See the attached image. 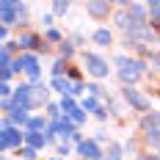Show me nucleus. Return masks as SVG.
Listing matches in <instances>:
<instances>
[{
  "label": "nucleus",
  "mask_w": 160,
  "mask_h": 160,
  "mask_svg": "<svg viewBox=\"0 0 160 160\" xmlns=\"http://www.w3.org/2000/svg\"><path fill=\"white\" fill-rule=\"evenodd\" d=\"M141 130H144V138H146V144L158 146V144H160V111H152V113H146L144 119H141Z\"/></svg>",
  "instance_id": "nucleus-1"
},
{
  "label": "nucleus",
  "mask_w": 160,
  "mask_h": 160,
  "mask_svg": "<svg viewBox=\"0 0 160 160\" xmlns=\"http://www.w3.org/2000/svg\"><path fill=\"white\" fill-rule=\"evenodd\" d=\"M22 141H25V132H19V127H14L8 119H3V152L19 149Z\"/></svg>",
  "instance_id": "nucleus-2"
},
{
  "label": "nucleus",
  "mask_w": 160,
  "mask_h": 160,
  "mask_svg": "<svg viewBox=\"0 0 160 160\" xmlns=\"http://www.w3.org/2000/svg\"><path fill=\"white\" fill-rule=\"evenodd\" d=\"M86 69H88V75H94L97 80L108 78V72H111V66H108V61H102L97 52H86Z\"/></svg>",
  "instance_id": "nucleus-3"
},
{
  "label": "nucleus",
  "mask_w": 160,
  "mask_h": 160,
  "mask_svg": "<svg viewBox=\"0 0 160 160\" xmlns=\"http://www.w3.org/2000/svg\"><path fill=\"white\" fill-rule=\"evenodd\" d=\"M122 97L127 99V105L132 108V111H141V113H146L149 111V99H146L138 88H132V86H124V91H122Z\"/></svg>",
  "instance_id": "nucleus-4"
},
{
  "label": "nucleus",
  "mask_w": 160,
  "mask_h": 160,
  "mask_svg": "<svg viewBox=\"0 0 160 160\" xmlns=\"http://www.w3.org/2000/svg\"><path fill=\"white\" fill-rule=\"evenodd\" d=\"M78 152H80V158H86V160H102L105 158V152L99 149V141L97 138H83L78 144Z\"/></svg>",
  "instance_id": "nucleus-5"
},
{
  "label": "nucleus",
  "mask_w": 160,
  "mask_h": 160,
  "mask_svg": "<svg viewBox=\"0 0 160 160\" xmlns=\"http://www.w3.org/2000/svg\"><path fill=\"white\" fill-rule=\"evenodd\" d=\"M86 11L94 19H108L111 14V0H86Z\"/></svg>",
  "instance_id": "nucleus-6"
},
{
  "label": "nucleus",
  "mask_w": 160,
  "mask_h": 160,
  "mask_svg": "<svg viewBox=\"0 0 160 160\" xmlns=\"http://www.w3.org/2000/svg\"><path fill=\"white\" fill-rule=\"evenodd\" d=\"M144 75V61H132V64H127L124 69H119V78H122V83H135V80Z\"/></svg>",
  "instance_id": "nucleus-7"
},
{
  "label": "nucleus",
  "mask_w": 160,
  "mask_h": 160,
  "mask_svg": "<svg viewBox=\"0 0 160 160\" xmlns=\"http://www.w3.org/2000/svg\"><path fill=\"white\" fill-rule=\"evenodd\" d=\"M14 105H17V108H28V111H33L31 86H28V83H22V86H17V88H14Z\"/></svg>",
  "instance_id": "nucleus-8"
},
{
  "label": "nucleus",
  "mask_w": 160,
  "mask_h": 160,
  "mask_svg": "<svg viewBox=\"0 0 160 160\" xmlns=\"http://www.w3.org/2000/svg\"><path fill=\"white\" fill-rule=\"evenodd\" d=\"M6 119H8L14 127H28V122H31V116H28V108H17V105H14V111L8 113Z\"/></svg>",
  "instance_id": "nucleus-9"
},
{
  "label": "nucleus",
  "mask_w": 160,
  "mask_h": 160,
  "mask_svg": "<svg viewBox=\"0 0 160 160\" xmlns=\"http://www.w3.org/2000/svg\"><path fill=\"white\" fill-rule=\"evenodd\" d=\"M31 99H33V108H39V105H47V86H42V83H33V86H31Z\"/></svg>",
  "instance_id": "nucleus-10"
},
{
  "label": "nucleus",
  "mask_w": 160,
  "mask_h": 160,
  "mask_svg": "<svg viewBox=\"0 0 160 160\" xmlns=\"http://www.w3.org/2000/svg\"><path fill=\"white\" fill-rule=\"evenodd\" d=\"M25 144L33 146V149H44V144H47V135L33 132V130H25Z\"/></svg>",
  "instance_id": "nucleus-11"
},
{
  "label": "nucleus",
  "mask_w": 160,
  "mask_h": 160,
  "mask_svg": "<svg viewBox=\"0 0 160 160\" xmlns=\"http://www.w3.org/2000/svg\"><path fill=\"white\" fill-rule=\"evenodd\" d=\"M91 39H94V44H97V47H108V44L113 42V33L108 31V28H97Z\"/></svg>",
  "instance_id": "nucleus-12"
},
{
  "label": "nucleus",
  "mask_w": 160,
  "mask_h": 160,
  "mask_svg": "<svg viewBox=\"0 0 160 160\" xmlns=\"http://www.w3.org/2000/svg\"><path fill=\"white\" fill-rule=\"evenodd\" d=\"M130 17H132V19H138V22H146V19H149V14H146V8L144 6H141V3H130Z\"/></svg>",
  "instance_id": "nucleus-13"
},
{
  "label": "nucleus",
  "mask_w": 160,
  "mask_h": 160,
  "mask_svg": "<svg viewBox=\"0 0 160 160\" xmlns=\"http://www.w3.org/2000/svg\"><path fill=\"white\" fill-rule=\"evenodd\" d=\"M25 130L44 132V130H47V119H44V116H31V122H28V127H25Z\"/></svg>",
  "instance_id": "nucleus-14"
},
{
  "label": "nucleus",
  "mask_w": 160,
  "mask_h": 160,
  "mask_svg": "<svg viewBox=\"0 0 160 160\" xmlns=\"http://www.w3.org/2000/svg\"><path fill=\"white\" fill-rule=\"evenodd\" d=\"M17 42H19V47H22V50H25V47H33V50H36V44H39L42 39H39V36H33V33H19V39H17Z\"/></svg>",
  "instance_id": "nucleus-15"
},
{
  "label": "nucleus",
  "mask_w": 160,
  "mask_h": 160,
  "mask_svg": "<svg viewBox=\"0 0 160 160\" xmlns=\"http://www.w3.org/2000/svg\"><path fill=\"white\" fill-rule=\"evenodd\" d=\"M102 160H122V146L113 144V141H108V152H105Z\"/></svg>",
  "instance_id": "nucleus-16"
},
{
  "label": "nucleus",
  "mask_w": 160,
  "mask_h": 160,
  "mask_svg": "<svg viewBox=\"0 0 160 160\" xmlns=\"http://www.w3.org/2000/svg\"><path fill=\"white\" fill-rule=\"evenodd\" d=\"M3 25H17V8L14 6H3Z\"/></svg>",
  "instance_id": "nucleus-17"
},
{
  "label": "nucleus",
  "mask_w": 160,
  "mask_h": 160,
  "mask_svg": "<svg viewBox=\"0 0 160 160\" xmlns=\"http://www.w3.org/2000/svg\"><path fill=\"white\" fill-rule=\"evenodd\" d=\"M69 86H72V80H66V78H52V88H55L58 94H69Z\"/></svg>",
  "instance_id": "nucleus-18"
},
{
  "label": "nucleus",
  "mask_w": 160,
  "mask_h": 160,
  "mask_svg": "<svg viewBox=\"0 0 160 160\" xmlns=\"http://www.w3.org/2000/svg\"><path fill=\"white\" fill-rule=\"evenodd\" d=\"M66 11H69V0H52V14L64 17Z\"/></svg>",
  "instance_id": "nucleus-19"
},
{
  "label": "nucleus",
  "mask_w": 160,
  "mask_h": 160,
  "mask_svg": "<svg viewBox=\"0 0 160 160\" xmlns=\"http://www.w3.org/2000/svg\"><path fill=\"white\" fill-rule=\"evenodd\" d=\"M83 111H94V113H99V111H102V108H99V102L94 99V94L83 99Z\"/></svg>",
  "instance_id": "nucleus-20"
},
{
  "label": "nucleus",
  "mask_w": 160,
  "mask_h": 160,
  "mask_svg": "<svg viewBox=\"0 0 160 160\" xmlns=\"http://www.w3.org/2000/svg\"><path fill=\"white\" fill-rule=\"evenodd\" d=\"M17 155H19L22 160H36V149H33V146H19Z\"/></svg>",
  "instance_id": "nucleus-21"
},
{
  "label": "nucleus",
  "mask_w": 160,
  "mask_h": 160,
  "mask_svg": "<svg viewBox=\"0 0 160 160\" xmlns=\"http://www.w3.org/2000/svg\"><path fill=\"white\" fill-rule=\"evenodd\" d=\"M58 52H61V58H72L75 55V44H69V42H61V47H58Z\"/></svg>",
  "instance_id": "nucleus-22"
},
{
  "label": "nucleus",
  "mask_w": 160,
  "mask_h": 160,
  "mask_svg": "<svg viewBox=\"0 0 160 160\" xmlns=\"http://www.w3.org/2000/svg\"><path fill=\"white\" fill-rule=\"evenodd\" d=\"M66 58H61V61H55V64H52V78H61V75H64L66 72Z\"/></svg>",
  "instance_id": "nucleus-23"
},
{
  "label": "nucleus",
  "mask_w": 160,
  "mask_h": 160,
  "mask_svg": "<svg viewBox=\"0 0 160 160\" xmlns=\"http://www.w3.org/2000/svg\"><path fill=\"white\" fill-rule=\"evenodd\" d=\"M69 119L75 122V127H80V124H86V113H83V108H78L75 113H69Z\"/></svg>",
  "instance_id": "nucleus-24"
},
{
  "label": "nucleus",
  "mask_w": 160,
  "mask_h": 160,
  "mask_svg": "<svg viewBox=\"0 0 160 160\" xmlns=\"http://www.w3.org/2000/svg\"><path fill=\"white\" fill-rule=\"evenodd\" d=\"M149 19H152V28H160V6L149 8Z\"/></svg>",
  "instance_id": "nucleus-25"
},
{
  "label": "nucleus",
  "mask_w": 160,
  "mask_h": 160,
  "mask_svg": "<svg viewBox=\"0 0 160 160\" xmlns=\"http://www.w3.org/2000/svg\"><path fill=\"white\" fill-rule=\"evenodd\" d=\"M44 39H47V42H64V36L55 31V28H47V36H44Z\"/></svg>",
  "instance_id": "nucleus-26"
},
{
  "label": "nucleus",
  "mask_w": 160,
  "mask_h": 160,
  "mask_svg": "<svg viewBox=\"0 0 160 160\" xmlns=\"http://www.w3.org/2000/svg\"><path fill=\"white\" fill-rule=\"evenodd\" d=\"M83 91H86V86H83V83H72V86H69V97H80Z\"/></svg>",
  "instance_id": "nucleus-27"
},
{
  "label": "nucleus",
  "mask_w": 160,
  "mask_h": 160,
  "mask_svg": "<svg viewBox=\"0 0 160 160\" xmlns=\"http://www.w3.org/2000/svg\"><path fill=\"white\" fill-rule=\"evenodd\" d=\"M86 88H88L94 97H102V86H99V83H91V86H86Z\"/></svg>",
  "instance_id": "nucleus-28"
},
{
  "label": "nucleus",
  "mask_w": 160,
  "mask_h": 160,
  "mask_svg": "<svg viewBox=\"0 0 160 160\" xmlns=\"http://www.w3.org/2000/svg\"><path fill=\"white\" fill-rule=\"evenodd\" d=\"M69 152H72V146H69V144H61V146H58V152H55V155H61V158H66Z\"/></svg>",
  "instance_id": "nucleus-29"
},
{
  "label": "nucleus",
  "mask_w": 160,
  "mask_h": 160,
  "mask_svg": "<svg viewBox=\"0 0 160 160\" xmlns=\"http://www.w3.org/2000/svg\"><path fill=\"white\" fill-rule=\"evenodd\" d=\"M0 94H3V97H11V86H8V83H0Z\"/></svg>",
  "instance_id": "nucleus-30"
},
{
  "label": "nucleus",
  "mask_w": 160,
  "mask_h": 160,
  "mask_svg": "<svg viewBox=\"0 0 160 160\" xmlns=\"http://www.w3.org/2000/svg\"><path fill=\"white\" fill-rule=\"evenodd\" d=\"M3 6H14V8H22V0H3Z\"/></svg>",
  "instance_id": "nucleus-31"
},
{
  "label": "nucleus",
  "mask_w": 160,
  "mask_h": 160,
  "mask_svg": "<svg viewBox=\"0 0 160 160\" xmlns=\"http://www.w3.org/2000/svg\"><path fill=\"white\" fill-rule=\"evenodd\" d=\"M42 25L50 28V25H52V14H44V17H42Z\"/></svg>",
  "instance_id": "nucleus-32"
},
{
  "label": "nucleus",
  "mask_w": 160,
  "mask_h": 160,
  "mask_svg": "<svg viewBox=\"0 0 160 160\" xmlns=\"http://www.w3.org/2000/svg\"><path fill=\"white\" fill-rule=\"evenodd\" d=\"M0 39H3V42H8V25H3V28H0Z\"/></svg>",
  "instance_id": "nucleus-33"
},
{
  "label": "nucleus",
  "mask_w": 160,
  "mask_h": 160,
  "mask_svg": "<svg viewBox=\"0 0 160 160\" xmlns=\"http://www.w3.org/2000/svg\"><path fill=\"white\" fill-rule=\"evenodd\" d=\"M146 3H149V8H158L160 6V0H146Z\"/></svg>",
  "instance_id": "nucleus-34"
},
{
  "label": "nucleus",
  "mask_w": 160,
  "mask_h": 160,
  "mask_svg": "<svg viewBox=\"0 0 160 160\" xmlns=\"http://www.w3.org/2000/svg\"><path fill=\"white\" fill-rule=\"evenodd\" d=\"M50 160H64V158H61V155H58V158H50Z\"/></svg>",
  "instance_id": "nucleus-35"
},
{
  "label": "nucleus",
  "mask_w": 160,
  "mask_h": 160,
  "mask_svg": "<svg viewBox=\"0 0 160 160\" xmlns=\"http://www.w3.org/2000/svg\"><path fill=\"white\" fill-rule=\"evenodd\" d=\"M80 160H86V158H80Z\"/></svg>",
  "instance_id": "nucleus-36"
}]
</instances>
